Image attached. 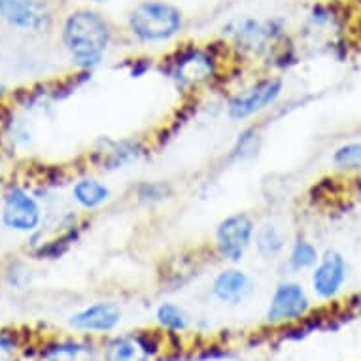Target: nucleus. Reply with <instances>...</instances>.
Masks as SVG:
<instances>
[{
	"instance_id": "6e6552de",
	"label": "nucleus",
	"mask_w": 361,
	"mask_h": 361,
	"mask_svg": "<svg viewBox=\"0 0 361 361\" xmlns=\"http://www.w3.org/2000/svg\"><path fill=\"white\" fill-rule=\"evenodd\" d=\"M42 208L35 197L21 188H13L4 199L2 224L18 233H32L40 227Z\"/></svg>"
},
{
	"instance_id": "20e7f679",
	"label": "nucleus",
	"mask_w": 361,
	"mask_h": 361,
	"mask_svg": "<svg viewBox=\"0 0 361 361\" xmlns=\"http://www.w3.org/2000/svg\"><path fill=\"white\" fill-rule=\"evenodd\" d=\"M218 63L208 49L190 46V48L178 49L171 59L163 65V71L178 87H199L216 74Z\"/></svg>"
},
{
	"instance_id": "39448f33",
	"label": "nucleus",
	"mask_w": 361,
	"mask_h": 361,
	"mask_svg": "<svg viewBox=\"0 0 361 361\" xmlns=\"http://www.w3.org/2000/svg\"><path fill=\"white\" fill-rule=\"evenodd\" d=\"M312 312V302L305 286L293 280H284L274 288L265 320L271 326H290L307 318Z\"/></svg>"
},
{
	"instance_id": "dca6fc26",
	"label": "nucleus",
	"mask_w": 361,
	"mask_h": 361,
	"mask_svg": "<svg viewBox=\"0 0 361 361\" xmlns=\"http://www.w3.org/2000/svg\"><path fill=\"white\" fill-rule=\"evenodd\" d=\"M148 355L144 354L138 344L135 333L110 338L104 346V361H146Z\"/></svg>"
},
{
	"instance_id": "423d86ee",
	"label": "nucleus",
	"mask_w": 361,
	"mask_h": 361,
	"mask_svg": "<svg viewBox=\"0 0 361 361\" xmlns=\"http://www.w3.org/2000/svg\"><path fill=\"white\" fill-rule=\"evenodd\" d=\"M255 229L257 227L252 216L244 212L231 214L221 219L216 227V250L219 257L238 263L254 243Z\"/></svg>"
},
{
	"instance_id": "5701e85b",
	"label": "nucleus",
	"mask_w": 361,
	"mask_h": 361,
	"mask_svg": "<svg viewBox=\"0 0 361 361\" xmlns=\"http://www.w3.org/2000/svg\"><path fill=\"white\" fill-rule=\"evenodd\" d=\"M13 350H16L13 338L10 335H6V333H0V361L12 360Z\"/></svg>"
},
{
	"instance_id": "393cba45",
	"label": "nucleus",
	"mask_w": 361,
	"mask_h": 361,
	"mask_svg": "<svg viewBox=\"0 0 361 361\" xmlns=\"http://www.w3.org/2000/svg\"><path fill=\"white\" fill-rule=\"evenodd\" d=\"M357 314H360V318H361V299L360 302H357Z\"/></svg>"
},
{
	"instance_id": "9b49d317",
	"label": "nucleus",
	"mask_w": 361,
	"mask_h": 361,
	"mask_svg": "<svg viewBox=\"0 0 361 361\" xmlns=\"http://www.w3.org/2000/svg\"><path fill=\"white\" fill-rule=\"evenodd\" d=\"M210 291L216 301L229 305V307H237V305H243L248 297H252L255 284L246 271L237 267H227L214 276Z\"/></svg>"
},
{
	"instance_id": "412c9836",
	"label": "nucleus",
	"mask_w": 361,
	"mask_h": 361,
	"mask_svg": "<svg viewBox=\"0 0 361 361\" xmlns=\"http://www.w3.org/2000/svg\"><path fill=\"white\" fill-rule=\"evenodd\" d=\"M138 201L146 202V204H157L166 199H171L172 188L166 182H142L137 188Z\"/></svg>"
},
{
	"instance_id": "7ed1b4c3",
	"label": "nucleus",
	"mask_w": 361,
	"mask_h": 361,
	"mask_svg": "<svg viewBox=\"0 0 361 361\" xmlns=\"http://www.w3.org/2000/svg\"><path fill=\"white\" fill-rule=\"evenodd\" d=\"M284 93V80L280 76H267L238 91L227 102V118L231 121H246L265 112L280 101Z\"/></svg>"
},
{
	"instance_id": "2eb2a0df",
	"label": "nucleus",
	"mask_w": 361,
	"mask_h": 361,
	"mask_svg": "<svg viewBox=\"0 0 361 361\" xmlns=\"http://www.w3.org/2000/svg\"><path fill=\"white\" fill-rule=\"evenodd\" d=\"M254 244L257 254L263 259H276L282 255L286 250V237L284 233L280 231L279 225L274 224H263L255 229L254 235Z\"/></svg>"
},
{
	"instance_id": "b1692460",
	"label": "nucleus",
	"mask_w": 361,
	"mask_h": 361,
	"mask_svg": "<svg viewBox=\"0 0 361 361\" xmlns=\"http://www.w3.org/2000/svg\"><path fill=\"white\" fill-rule=\"evenodd\" d=\"M152 68V63L148 59H135V63L130 65L129 76L130 78H142L146 72Z\"/></svg>"
},
{
	"instance_id": "1a4fd4ad",
	"label": "nucleus",
	"mask_w": 361,
	"mask_h": 361,
	"mask_svg": "<svg viewBox=\"0 0 361 361\" xmlns=\"http://www.w3.org/2000/svg\"><path fill=\"white\" fill-rule=\"evenodd\" d=\"M123 310L116 301H97L89 307L78 310L68 318V326L76 331L99 333L106 335L112 333L121 324Z\"/></svg>"
},
{
	"instance_id": "f257e3e1",
	"label": "nucleus",
	"mask_w": 361,
	"mask_h": 361,
	"mask_svg": "<svg viewBox=\"0 0 361 361\" xmlns=\"http://www.w3.org/2000/svg\"><path fill=\"white\" fill-rule=\"evenodd\" d=\"M112 25L93 10H78L63 25V44L82 71H93L106 57L112 44Z\"/></svg>"
},
{
	"instance_id": "ddd939ff",
	"label": "nucleus",
	"mask_w": 361,
	"mask_h": 361,
	"mask_svg": "<svg viewBox=\"0 0 361 361\" xmlns=\"http://www.w3.org/2000/svg\"><path fill=\"white\" fill-rule=\"evenodd\" d=\"M0 18L18 29H38L44 21L35 0H0Z\"/></svg>"
},
{
	"instance_id": "0eeeda50",
	"label": "nucleus",
	"mask_w": 361,
	"mask_h": 361,
	"mask_svg": "<svg viewBox=\"0 0 361 361\" xmlns=\"http://www.w3.org/2000/svg\"><path fill=\"white\" fill-rule=\"evenodd\" d=\"M348 276L350 265L344 254L338 250H326L310 274L312 293L320 301H333L343 293Z\"/></svg>"
},
{
	"instance_id": "f03ea898",
	"label": "nucleus",
	"mask_w": 361,
	"mask_h": 361,
	"mask_svg": "<svg viewBox=\"0 0 361 361\" xmlns=\"http://www.w3.org/2000/svg\"><path fill=\"white\" fill-rule=\"evenodd\" d=\"M130 35L144 44L172 40L184 27V13L163 0H144L129 13Z\"/></svg>"
},
{
	"instance_id": "aec40b11",
	"label": "nucleus",
	"mask_w": 361,
	"mask_h": 361,
	"mask_svg": "<svg viewBox=\"0 0 361 361\" xmlns=\"http://www.w3.org/2000/svg\"><path fill=\"white\" fill-rule=\"evenodd\" d=\"M331 163L337 171L361 172V140H350L335 148Z\"/></svg>"
},
{
	"instance_id": "a211bd4d",
	"label": "nucleus",
	"mask_w": 361,
	"mask_h": 361,
	"mask_svg": "<svg viewBox=\"0 0 361 361\" xmlns=\"http://www.w3.org/2000/svg\"><path fill=\"white\" fill-rule=\"evenodd\" d=\"M155 320L163 329L171 333H184L190 329V314L176 302H161L155 310Z\"/></svg>"
},
{
	"instance_id": "4468645a",
	"label": "nucleus",
	"mask_w": 361,
	"mask_h": 361,
	"mask_svg": "<svg viewBox=\"0 0 361 361\" xmlns=\"http://www.w3.org/2000/svg\"><path fill=\"white\" fill-rule=\"evenodd\" d=\"M112 197V191L104 182L97 178H82L72 185V199L85 210H97L106 204Z\"/></svg>"
},
{
	"instance_id": "6ab92c4d",
	"label": "nucleus",
	"mask_w": 361,
	"mask_h": 361,
	"mask_svg": "<svg viewBox=\"0 0 361 361\" xmlns=\"http://www.w3.org/2000/svg\"><path fill=\"white\" fill-rule=\"evenodd\" d=\"M49 361H97L95 350L83 343H61L44 352Z\"/></svg>"
},
{
	"instance_id": "f3484780",
	"label": "nucleus",
	"mask_w": 361,
	"mask_h": 361,
	"mask_svg": "<svg viewBox=\"0 0 361 361\" xmlns=\"http://www.w3.org/2000/svg\"><path fill=\"white\" fill-rule=\"evenodd\" d=\"M320 250L318 246L305 237H299L291 244L290 254H288V267L293 273H302V271H312L316 263L320 261Z\"/></svg>"
},
{
	"instance_id": "f8f14e48",
	"label": "nucleus",
	"mask_w": 361,
	"mask_h": 361,
	"mask_svg": "<svg viewBox=\"0 0 361 361\" xmlns=\"http://www.w3.org/2000/svg\"><path fill=\"white\" fill-rule=\"evenodd\" d=\"M102 159L99 165L104 171H118L135 163L144 155V148L137 140H104V149L99 152Z\"/></svg>"
},
{
	"instance_id": "4be33fe9",
	"label": "nucleus",
	"mask_w": 361,
	"mask_h": 361,
	"mask_svg": "<svg viewBox=\"0 0 361 361\" xmlns=\"http://www.w3.org/2000/svg\"><path fill=\"white\" fill-rule=\"evenodd\" d=\"M259 149V135L254 129L244 130L243 135H238V140L233 148V159L244 161L254 157Z\"/></svg>"
},
{
	"instance_id": "9d476101",
	"label": "nucleus",
	"mask_w": 361,
	"mask_h": 361,
	"mask_svg": "<svg viewBox=\"0 0 361 361\" xmlns=\"http://www.w3.org/2000/svg\"><path fill=\"white\" fill-rule=\"evenodd\" d=\"M282 35H284V25L280 19H267V21L244 19L235 30V42L244 51L261 55L269 48H273V44H276Z\"/></svg>"
},
{
	"instance_id": "a878e982",
	"label": "nucleus",
	"mask_w": 361,
	"mask_h": 361,
	"mask_svg": "<svg viewBox=\"0 0 361 361\" xmlns=\"http://www.w3.org/2000/svg\"><path fill=\"white\" fill-rule=\"evenodd\" d=\"M89 2H99L101 4V2H108V0H89Z\"/></svg>"
}]
</instances>
